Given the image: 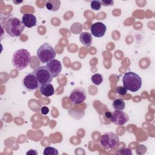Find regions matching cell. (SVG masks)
<instances>
[{"mask_svg": "<svg viewBox=\"0 0 155 155\" xmlns=\"http://www.w3.org/2000/svg\"><path fill=\"white\" fill-rule=\"evenodd\" d=\"M22 21L25 27L31 28L36 25V18L31 13H25L22 17Z\"/></svg>", "mask_w": 155, "mask_h": 155, "instance_id": "12", "label": "cell"}, {"mask_svg": "<svg viewBox=\"0 0 155 155\" xmlns=\"http://www.w3.org/2000/svg\"><path fill=\"white\" fill-rule=\"evenodd\" d=\"M31 56L30 52L24 48L19 49L14 52L12 62L13 67L18 70H22L27 68L31 62Z\"/></svg>", "mask_w": 155, "mask_h": 155, "instance_id": "2", "label": "cell"}, {"mask_svg": "<svg viewBox=\"0 0 155 155\" xmlns=\"http://www.w3.org/2000/svg\"><path fill=\"white\" fill-rule=\"evenodd\" d=\"M112 106L115 110H123L125 108V104L122 99L117 98L113 101Z\"/></svg>", "mask_w": 155, "mask_h": 155, "instance_id": "16", "label": "cell"}, {"mask_svg": "<svg viewBox=\"0 0 155 155\" xmlns=\"http://www.w3.org/2000/svg\"><path fill=\"white\" fill-rule=\"evenodd\" d=\"M25 25L22 21L16 17H10L4 21V28L7 34L13 38L19 37L22 33Z\"/></svg>", "mask_w": 155, "mask_h": 155, "instance_id": "1", "label": "cell"}, {"mask_svg": "<svg viewBox=\"0 0 155 155\" xmlns=\"http://www.w3.org/2000/svg\"><path fill=\"white\" fill-rule=\"evenodd\" d=\"M116 92L120 95H125L127 93V90L124 86H117L116 88Z\"/></svg>", "mask_w": 155, "mask_h": 155, "instance_id": "20", "label": "cell"}, {"mask_svg": "<svg viewBox=\"0 0 155 155\" xmlns=\"http://www.w3.org/2000/svg\"><path fill=\"white\" fill-rule=\"evenodd\" d=\"M90 30L93 36L96 38H101L105 34L107 27L104 23L97 22L91 25Z\"/></svg>", "mask_w": 155, "mask_h": 155, "instance_id": "10", "label": "cell"}, {"mask_svg": "<svg viewBox=\"0 0 155 155\" xmlns=\"http://www.w3.org/2000/svg\"><path fill=\"white\" fill-rule=\"evenodd\" d=\"M39 91L41 94L44 96L49 97L54 94V89L51 83H48L40 86Z\"/></svg>", "mask_w": 155, "mask_h": 155, "instance_id": "13", "label": "cell"}, {"mask_svg": "<svg viewBox=\"0 0 155 155\" xmlns=\"http://www.w3.org/2000/svg\"><path fill=\"white\" fill-rule=\"evenodd\" d=\"M91 80L94 84L96 85H99L103 82V76L101 74L95 73L91 76Z\"/></svg>", "mask_w": 155, "mask_h": 155, "instance_id": "17", "label": "cell"}, {"mask_svg": "<svg viewBox=\"0 0 155 155\" xmlns=\"http://www.w3.org/2000/svg\"><path fill=\"white\" fill-rule=\"evenodd\" d=\"M41 112L42 114L44 115H46L49 112V108L47 107H45V106H44L41 108Z\"/></svg>", "mask_w": 155, "mask_h": 155, "instance_id": "23", "label": "cell"}, {"mask_svg": "<svg viewBox=\"0 0 155 155\" xmlns=\"http://www.w3.org/2000/svg\"><path fill=\"white\" fill-rule=\"evenodd\" d=\"M105 116H107L108 118H110V117H111V113L110 112H106V113H105Z\"/></svg>", "mask_w": 155, "mask_h": 155, "instance_id": "25", "label": "cell"}, {"mask_svg": "<svg viewBox=\"0 0 155 155\" xmlns=\"http://www.w3.org/2000/svg\"><path fill=\"white\" fill-rule=\"evenodd\" d=\"M79 40L85 46L90 47L93 41L91 34L88 32H82L79 35Z\"/></svg>", "mask_w": 155, "mask_h": 155, "instance_id": "14", "label": "cell"}, {"mask_svg": "<svg viewBox=\"0 0 155 155\" xmlns=\"http://www.w3.org/2000/svg\"><path fill=\"white\" fill-rule=\"evenodd\" d=\"M32 73L36 77L40 86L50 83L53 78L46 65H42L38 67L36 69L34 70Z\"/></svg>", "mask_w": 155, "mask_h": 155, "instance_id": "6", "label": "cell"}, {"mask_svg": "<svg viewBox=\"0 0 155 155\" xmlns=\"http://www.w3.org/2000/svg\"><path fill=\"white\" fill-rule=\"evenodd\" d=\"M122 82L124 87L131 92L138 91L142 86V79L136 73L129 71L126 73L123 78Z\"/></svg>", "mask_w": 155, "mask_h": 155, "instance_id": "3", "label": "cell"}, {"mask_svg": "<svg viewBox=\"0 0 155 155\" xmlns=\"http://www.w3.org/2000/svg\"><path fill=\"white\" fill-rule=\"evenodd\" d=\"M26 154H27V155H28V154H31V155L36 154V155H37V154H38V153H37V151H36V150L31 149V150H30L28 151H27V152L26 153Z\"/></svg>", "mask_w": 155, "mask_h": 155, "instance_id": "24", "label": "cell"}, {"mask_svg": "<svg viewBox=\"0 0 155 155\" xmlns=\"http://www.w3.org/2000/svg\"><path fill=\"white\" fill-rule=\"evenodd\" d=\"M22 84L25 89L28 91H33L40 87V84L33 73H30L24 76Z\"/></svg>", "mask_w": 155, "mask_h": 155, "instance_id": "8", "label": "cell"}, {"mask_svg": "<svg viewBox=\"0 0 155 155\" xmlns=\"http://www.w3.org/2000/svg\"><path fill=\"white\" fill-rule=\"evenodd\" d=\"M101 1H97V0H94L90 2V7L93 10H99L101 8Z\"/></svg>", "mask_w": 155, "mask_h": 155, "instance_id": "19", "label": "cell"}, {"mask_svg": "<svg viewBox=\"0 0 155 155\" xmlns=\"http://www.w3.org/2000/svg\"><path fill=\"white\" fill-rule=\"evenodd\" d=\"M117 154H124V155H126V154H129L131 155L132 154V151L131 150H130L128 148H124L122 149H120L119 150V151L117 153Z\"/></svg>", "mask_w": 155, "mask_h": 155, "instance_id": "21", "label": "cell"}, {"mask_svg": "<svg viewBox=\"0 0 155 155\" xmlns=\"http://www.w3.org/2000/svg\"><path fill=\"white\" fill-rule=\"evenodd\" d=\"M61 5V1L59 0H49L46 2V8L50 11L56 12L59 8Z\"/></svg>", "mask_w": 155, "mask_h": 155, "instance_id": "15", "label": "cell"}, {"mask_svg": "<svg viewBox=\"0 0 155 155\" xmlns=\"http://www.w3.org/2000/svg\"><path fill=\"white\" fill-rule=\"evenodd\" d=\"M101 4L104 7H109L113 5L114 1L113 0H102L101 1Z\"/></svg>", "mask_w": 155, "mask_h": 155, "instance_id": "22", "label": "cell"}, {"mask_svg": "<svg viewBox=\"0 0 155 155\" xmlns=\"http://www.w3.org/2000/svg\"><path fill=\"white\" fill-rule=\"evenodd\" d=\"M110 120L116 125H123L129 120L128 115L122 110H115L111 113Z\"/></svg>", "mask_w": 155, "mask_h": 155, "instance_id": "9", "label": "cell"}, {"mask_svg": "<svg viewBox=\"0 0 155 155\" xmlns=\"http://www.w3.org/2000/svg\"><path fill=\"white\" fill-rule=\"evenodd\" d=\"M43 154L44 155H53V154L58 155L59 154V152L58 150L54 147H47L44 150Z\"/></svg>", "mask_w": 155, "mask_h": 155, "instance_id": "18", "label": "cell"}, {"mask_svg": "<svg viewBox=\"0 0 155 155\" xmlns=\"http://www.w3.org/2000/svg\"><path fill=\"white\" fill-rule=\"evenodd\" d=\"M87 97L86 91L82 87H76L70 93L69 99L74 105H79L83 103Z\"/></svg>", "mask_w": 155, "mask_h": 155, "instance_id": "7", "label": "cell"}, {"mask_svg": "<svg viewBox=\"0 0 155 155\" xmlns=\"http://www.w3.org/2000/svg\"><path fill=\"white\" fill-rule=\"evenodd\" d=\"M36 55L41 63H48L55 58L56 53L50 44L45 42L39 47Z\"/></svg>", "mask_w": 155, "mask_h": 155, "instance_id": "4", "label": "cell"}, {"mask_svg": "<svg viewBox=\"0 0 155 155\" xmlns=\"http://www.w3.org/2000/svg\"><path fill=\"white\" fill-rule=\"evenodd\" d=\"M119 143L118 136L113 132L103 134L100 139V144L105 150H111L117 147Z\"/></svg>", "mask_w": 155, "mask_h": 155, "instance_id": "5", "label": "cell"}, {"mask_svg": "<svg viewBox=\"0 0 155 155\" xmlns=\"http://www.w3.org/2000/svg\"><path fill=\"white\" fill-rule=\"evenodd\" d=\"M46 67L50 71L53 78L57 77L62 70V64L61 62L56 59H54L47 63Z\"/></svg>", "mask_w": 155, "mask_h": 155, "instance_id": "11", "label": "cell"}]
</instances>
